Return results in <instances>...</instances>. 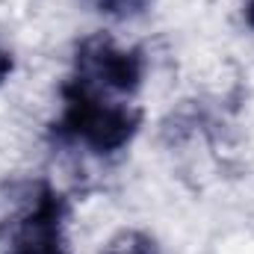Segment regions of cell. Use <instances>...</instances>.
Masks as SVG:
<instances>
[{
  "mask_svg": "<svg viewBox=\"0 0 254 254\" xmlns=\"http://www.w3.org/2000/svg\"><path fill=\"white\" fill-rule=\"evenodd\" d=\"M89 6H95L98 12L110 15V18H119V21H127V18H136L142 15L154 0H86Z\"/></svg>",
  "mask_w": 254,
  "mask_h": 254,
  "instance_id": "5",
  "label": "cell"
},
{
  "mask_svg": "<svg viewBox=\"0 0 254 254\" xmlns=\"http://www.w3.org/2000/svg\"><path fill=\"white\" fill-rule=\"evenodd\" d=\"M243 15H246V24L254 30V0H243Z\"/></svg>",
  "mask_w": 254,
  "mask_h": 254,
  "instance_id": "7",
  "label": "cell"
},
{
  "mask_svg": "<svg viewBox=\"0 0 254 254\" xmlns=\"http://www.w3.org/2000/svg\"><path fill=\"white\" fill-rule=\"evenodd\" d=\"M12 71H15V57H12V51L0 42V86L12 77Z\"/></svg>",
  "mask_w": 254,
  "mask_h": 254,
  "instance_id": "6",
  "label": "cell"
},
{
  "mask_svg": "<svg viewBox=\"0 0 254 254\" xmlns=\"http://www.w3.org/2000/svg\"><path fill=\"white\" fill-rule=\"evenodd\" d=\"M101 254H160V246L151 234H145L139 228H125L107 240Z\"/></svg>",
  "mask_w": 254,
  "mask_h": 254,
  "instance_id": "4",
  "label": "cell"
},
{
  "mask_svg": "<svg viewBox=\"0 0 254 254\" xmlns=\"http://www.w3.org/2000/svg\"><path fill=\"white\" fill-rule=\"evenodd\" d=\"M71 77L98 92L127 101L139 92L145 80V60L136 48H122L116 39L95 33L77 45Z\"/></svg>",
  "mask_w": 254,
  "mask_h": 254,
  "instance_id": "3",
  "label": "cell"
},
{
  "mask_svg": "<svg viewBox=\"0 0 254 254\" xmlns=\"http://www.w3.org/2000/svg\"><path fill=\"white\" fill-rule=\"evenodd\" d=\"M60 98L63 107L54 125L57 136L65 142L83 145L92 154L110 157L125 151L142 127V110L136 104L98 92L74 77L63 83Z\"/></svg>",
  "mask_w": 254,
  "mask_h": 254,
  "instance_id": "2",
  "label": "cell"
},
{
  "mask_svg": "<svg viewBox=\"0 0 254 254\" xmlns=\"http://www.w3.org/2000/svg\"><path fill=\"white\" fill-rule=\"evenodd\" d=\"M68 201L45 181L0 184V254H68Z\"/></svg>",
  "mask_w": 254,
  "mask_h": 254,
  "instance_id": "1",
  "label": "cell"
}]
</instances>
